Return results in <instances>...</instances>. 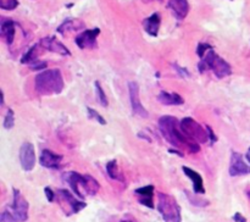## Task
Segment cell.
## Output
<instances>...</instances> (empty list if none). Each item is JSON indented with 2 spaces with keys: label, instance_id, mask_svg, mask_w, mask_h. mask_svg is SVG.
Segmentation results:
<instances>
[{
  "label": "cell",
  "instance_id": "6da1fadb",
  "mask_svg": "<svg viewBox=\"0 0 250 222\" xmlns=\"http://www.w3.org/2000/svg\"><path fill=\"white\" fill-rule=\"evenodd\" d=\"M159 128L164 138L172 144L173 146L186 145L190 150V153H198L200 150V145L195 141H192L181 129L178 120L173 116H163L159 120Z\"/></svg>",
  "mask_w": 250,
  "mask_h": 222
},
{
  "label": "cell",
  "instance_id": "7a4b0ae2",
  "mask_svg": "<svg viewBox=\"0 0 250 222\" xmlns=\"http://www.w3.org/2000/svg\"><path fill=\"white\" fill-rule=\"evenodd\" d=\"M34 85L38 94L41 95H51L60 94L63 90L65 83L61 71L58 68L51 70H44L36 76Z\"/></svg>",
  "mask_w": 250,
  "mask_h": 222
},
{
  "label": "cell",
  "instance_id": "3957f363",
  "mask_svg": "<svg viewBox=\"0 0 250 222\" xmlns=\"http://www.w3.org/2000/svg\"><path fill=\"white\" fill-rule=\"evenodd\" d=\"M62 177L65 182L68 183L73 193L80 197V199H83L85 194L95 195L99 190V183L90 175H80L75 171H70L63 173Z\"/></svg>",
  "mask_w": 250,
  "mask_h": 222
},
{
  "label": "cell",
  "instance_id": "277c9868",
  "mask_svg": "<svg viewBox=\"0 0 250 222\" xmlns=\"http://www.w3.org/2000/svg\"><path fill=\"white\" fill-rule=\"evenodd\" d=\"M198 70L199 72H205V71L211 70L215 73L217 78H225L229 77L232 75V68L231 65L227 62L226 60L221 58V56L217 55L215 53L214 48L210 49L207 54L204 55V58H202L200 62L198 63Z\"/></svg>",
  "mask_w": 250,
  "mask_h": 222
},
{
  "label": "cell",
  "instance_id": "5b68a950",
  "mask_svg": "<svg viewBox=\"0 0 250 222\" xmlns=\"http://www.w3.org/2000/svg\"><path fill=\"white\" fill-rule=\"evenodd\" d=\"M158 210L164 222H181V207L173 197L164 193L158 194Z\"/></svg>",
  "mask_w": 250,
  "mask_h": 222
},
{
  "label": "cell",
  "instance_id": "8992f818",
  "mask_svg": "<svg viewBox=\"0 0 250 222\" xmlns=\"http://www.w3.org/2000/svg\"><path fill=\"white\" fill-rule=\"evenodd\" d=\"M180 127L182 129L183 133L188 137L192 141H195L198 144L207 143L209 139V132H208L207 127H203L198 123L192 117H185L182 121L180 122Z\"/></svg>",
  "mask_w": 250,
  "mask_h": 222
},
{
  "label": "cell",
  "instance_id": "52a82bcc",
  "mask_svg": "<svg viewBox=\"0 0 250 222\" xmlns=\"http://www.w3.org/2000/svg\"><path fill=\"white\" fill-rule=\"evenodd\" d=\"M28 202L24 199L19 189L14 188V200H12V215L17 222H24L28 219Z\"/></svg>",
  "mask_w": 250,
  "mask_h": 222
},
{
  "label": "cell",
  "instance_id": "ba28073f",
  "mask_svg": "<svg viewBox=\"0 0 250 222\" xmlns=\"http://www.w3.org/2000/svg\"><path fill=\"white\" fill-rule=\"evenodd\" d=\"M19 159L21 167L24 171H32L36 166V151H34L33 144L29 141H24L21 146H20L19 151Z\"/></svg>",
  "mask_w": 250,
  "mask_h": 222
},
{
  "label": "cell",
  "instance_id": "9c48e42d",
  "mask_svg": "<svg viewBox=\"0 0 250 222\" xmlns=\"http://www.w3.org/2000/svg\"><path fill=\"white\" fill-rule=\"evenodd\" d=\"M128 93H129V100H131L132 110L136 115L141 117H148V111L146 107L143 106L141 101V97H139V84L134 81L128 82Z\"/></svg>",
  "mask_w": 250,
  "mask_h": 222
},
{
  "label": "cell",
  "instance_id": "30bf717a",
  "mask_svg": "<svg viewBox=\"0 0 250 222\" xmlns=\"http://www.w3.org/2000/svg\"><path fill=\"white\" fill-rule=\"evenodd\" d=\"M100 34V28L83 31L75 39L76 45L80 49H93L97 46V38Z\"/></svg>",
  "mask_w": 250,
  "mask_h": 222
},
{
  "label": "cell",
  "instance_id": "8fae6325",
  "mask_svg": "<svg viewBox=\"0 0 250 222\" xmlns=\"http://www.w3.org/2000/svg\"><path fill=\"white\" fill-rule=\"evenodd\" d=\"M250 173V166L244 161L242 154L233 151L231 155V163H229V175L232 177L237 176H244Z\"/></svg>",
  "mask_w": 250,
  "mask_h": 222
},
{
  "label": "cell",
  "instance_id": "7c38bea8",
  "mask_svg": "<svg viewBox=\"0 0 250 222\" xmlns=\"http://www.w3.org/2000/svg\"><path fill=\"white\" fill-rule=\"evenodd\" d=\"M61 161H62V155L54 153L49 149H43L39 156V163L43 167L51 168V170H58L60 167Z\"/></svg>",
  "mask_w": 250,
  "mask_h": 222
},
{
  "label": "cell",
  "instance_id": "4fadbf2b",
  "mask_svg": "<svg viewBox=\"0 0 250 222\" xmlns=\"http://www.w3.org/2000/svg\"><path fill=\"white\" fill-rule=\"evenodd\" d=\"M39 45L43 46L44 49L46 50L51 51V53H56V54H60V55H71L70 50L63 45L61 41H59L55 37H45L41 40Z\"/></svg>",
  "mask_w": 250,
  "mask_h": 222
},
{
  "label": "cell",
  "instance_id": "5bb4252c",
  "mask_svg": "<svg viewBox=\"0 0 250 222\" xmlns=\"http://www.w3.org/2000/svg\"><path fill=\"white\" fill-rule=\"evenodd\" d=\"M167 6L173 12L177 20H183L189 12V2H188V0H168Z\"/></svg>",
  "mask_w": 250,
  "mask_h": 222
},
{
  "label": "cell",
  "instance_id": "9a60e30c",
  "mask_svg": "<svg viewBox=\"0 0 250 222\" xmlns=\"http://www.w3.org/2000/svg\"><path fill=\"white\" fill-rule=\"evenodd\" d=\"M161 16L159 12H154L151 16L146 17L143 21L144 31L151 37H156L159 34V28H160Z\"/></svg>",
  "mask_w": 250,
  "mask_h": 222
},
{
  "label": "cell",
  "instance_id": "2e32d148",
  "mask_svg": "<svg viewBox=\"0 0 250 222\" xmlns=\"http://www.w3.org/2000/svg\"><path fill=\"white\" fill-rule=\"evenodd\" d=\"M59 194H60V197L70 205L71 214H77V212H80L81 210H83L87 206V204H85L84 202L73 198V195L71 194L67 189H60L59 190Z\"/></svg>",
  "mask_w": 250,
  "mask_h": 222
},
{
  "label": "cell",
  "instance_id": "e0dca14e",
  "mask_svg": "<svg viewBox=\"0 0 250 222\" xmlns=\"http://www.w3.org/2000/svg\"><path fill=\"white\" fill-rule=\"evenodd\" d=\"M185 175L189 178L193 182V189H194V193L197 194H204V184H203V177L200 176L199 172H197L195 170H192L190 167H187V166H183L182 167Z\"/></svg>",
  "mask_w": 250,
  "mask_h": 222
},
{
  "label": "cell",
  "instance_id": "ac0fdd59",
  "mask_svg": "<svg viewBox=\"0 0 250 222\" xmlns=\"http://www.w3.org/2000/svg\"><path fill=\"white\" fill-rule=\"evenodd\" d=\"M137 195H139V202L143 204L144 206H148L150 209H154V185H146V187H142L136 189Z\"/></svg>",
  "mask_w": 250,
  "mask_h": 222
},
{
  "label": "cell",
  "instance_id": "d6986e66",
  "mask_svg": "<svg viewBox=\"0 0 250 222\" xmlns=\"http://www.w3.org/2000/svg\"><path fill=\"white\" fill-rule=\"evenodd\" d=\"M15 32H16V24L11 20H4L0 26V33H1L2 38L6 40L9 45L14 43L15 38Z\"/></svg>",
  "mask_w": 250,
  "mask_h": 222
},
{
  "label": "cell",
  "instance_id": "ffe728a7",
  "mask_svg": "<svg viewBox=\"0 0 250 222\" xmlns=\"http://www.w3.org/2000/svg\"><path fill=\"white\" fill-rule=\"evenodd\" d=\"M158 99L161 104L168 105V106H177V105H182L185 102L183 98L177 93L164 92V90L158 95Z\"/></svg>",
  "mask_w": 250,
  "mask_h": 222
},
{
  "label": "cell",
  "instance_id": "44dd1931",
  "mask_svg": "<svg viewBox=\"0 0 250 222\" xmlns=\"http://www.w3.org/2000/svg\"><path fill=\"white\" fill-rule=\"evenodd\" d=\"M82 27L83 23L81 21H78V20L67 19L58 27V32L61 34H65L67 31H76V29H81Z\"/></svg>",
  "mask_w": 250,
  "mask_h": 222
},
{
  "label": "cell",
  "instance_id": "7402d4cb",
  "mask_svg": "<svg viewBox=\"0 0 250 222\" xmlns=\"http://www.w3.org/2000/svg\"><path fill=\"white\" fill-rule=\"evenodd\" d=\"M106 172L111 180H120L122 181V175L120 173L119 166H117L116 160H110L106 163Z\"/></svg>",
  "mask_w": 250,
  "mask_h": 222
},
{
  "label": "cell",
  "instance_id": "603a6c76",
  "mask_svg": "<svg viewBox=\"0 0 250 222\" xmlns=\"http://www.w3.org/2000/svg\"><path fill=\"white\" fill-rule=\"evenodd\" d=\"M39 44H36V45L31 46V48L27 50V53H24V55L22 56L21 62L22 63H32L34 61H37V49H38Z\"/></svg>",
  "mask_w": 250,
  "mask_h": 222
},
{
  "label": "cell",
  "instance_id": "cb8c5ba5",
  "mask_svg": "<svg viewBox=\"0 0 250 222\" xmlns=\"http://www.w3.org/2000/svg\"><path fill=\"white\" fill-rule=\"evenodd\" d=\"M94 85H95V92H97L98 101L100 102V105H102V106L106 107L107 104H109V101H107V97H106V94H105L104 89H103L102 84H100L98 81H95Z\"/></svg>",
  "mask_w": 250,
  "mask_h": 222
},
{
  "label": "cell",
  "instance_id": "d4e9b609",
  "mask_svg": "<svg viewBox=\"0 0 250 222\" xmlns=\"http://www.w3.org/2000/svg\"><path fill=\"white\" fill-rule=\"evenodd\" d=\"M14 124H15L14 110L9 109L7 110L6 115H5V117H4V123H2V126H4L5 129H11L12 127H14Z\"/></svg>",
  "mask_w": 250,
  "mask_h": 222
},
{
  "label": "cell",
  "instance_id": "484cf974",
  "mask_svg": "<svg viewBox=\"0 0 250 222\" xmlns=\"http://www.w3.org/2000/svg\"><path fill=\"white\" fill-rule=\"evenodd\" d=\"M87 111H88V117H89L90 120H95V121L99 122L100 124H106V121H105L104 117H103L99 112L95 111L94 109H92V107H87Z\"/></svg>",
  "mask_w": 250,
  "mask_h": 222
},
{
  "label": "cell",
  "instance_id": "4316f807",
  "mask_svg": "<svg viewBox=\"0 0 250 222\" xmlns=\"http://www.w3.org/2000/svg\"><path fill=\"white\" fill-rule=\"evenodd\" d=\"M19 6V1L17 0H0V7L2 10H7V11H11L15 10Z\"/></svg>",
  "mask_w": 250,
  "mask_h": 222
},
{
  "label": "cell",
  "instance_id": "83f0119b",
  "mask_svg": "<svg viewBox=\"0 0 250 222\" xmlns=\"http://www.w3.org/2000/svg\"><path fill=\"white\" fill-rule=\"evenodd\" d=\"M210 49H212V46L210 45V44H208V43H199V44H198V46H197L198 56H199L200 59L204 58V55L208 53V51L210 50Z\"/></svg>",
  "mask_w": 250,
  "mask_h": 222
},
{
  "label": "cell",
  "instance_id": "f1b7e54d",
  "mask_svg": "<svg viewBox=\"0 0 250 222\" xmlns=\"http://www.w3.org/2000/svg\"><path fill=\"white\" fill-rule=\"evenodd\" d=\"M0 222H17V221L16 219H15L14 215H12V212L5 210V211H2L1 215H0Z\"/></svg>",
  "mask_w": 250,
  "mask_h": 222
},
{
  "label": "cell",
  "instance_id": "f546056e",
  "mask_svg": "<svg viewBox=\"0 0 250 222\" xmlns=\"http://www.w3.org/2000/svg\"><path fill=\"white\" fill-rule=\"evenodd\" d=\"M29 67L34 71H39V72H42V71H44L46 68V62L45 61H34V62L29 63Z\"/></svg>",
  "mask_w": 250,
  "mask_h": 222
},
{
  "label": "cell",
  "instance_id": "4dcf8cb0",
  "mask_svg": "<svg viewBox=\"0 0 250 222\" xmlns=\"http://www.w3.org/2000/svg\"><path fill=\"white\" fill-rule=\"evenodd\" d=\"M173 68H175L176 70V72L178 73V75L181 76V77H189L190 76V73H189V71L187 70V68H185V67H181L180 65H178V63H173Z\"/></svg>",
  "mask_w": 250,
  "mask_h": 222
},
{
  "label": "cell",
  "instance_id": "1f68e13d",
  "mask_svg": "<svg viewBox=\"0 0 250 222\" xmlns=\"http://www.w3.org/2000/svg\"><path fill=\"white\" fill-rule=\"evenodd\" d=\"M44 193H45L46 199H48L49 202H53L54 197H55V194H54L53 189H51L50 187H45V188H44Z\"/></svg>",
  "mask_w": 250,
  "mask_h": 222
},
{
  "label": "cell",
  "instance_id": "d6a6232c",
  "mask_svg": "<svg viewBox=\"0 0 250 222\" xmlns=\"http://www.w3.org/2000/svg\"><path fill=\"white\" fill-rule=\"evenodd\" d=\"M207 129H208V132H209V139H210V143L214 144L215 141H217V137L215 136V133H214V131H212V129H211V127H210V126H207Z\"/></svg>",
  "mask_w": 250,
  "mask_h": 222
},
{
  "label": "cell",
  "instance_id": "836d02e7",
  "mask_svg": "<svg viewBox=\"0 0 250 222\" xmlns=\"http://www.w3.org/2000/svg\"><path fill=\"white\" fill-rule=\"evenodd\" d=\"M233 220H234V222H247L246 217L242 216V215L239 214V212H236V214H234Z\"/></svg>",
  "mask_w": 250,
  "mask_h": 222
},
{
  "label": "cell",
  "instance_id": "e575fe53",
  "mask_svg": "<svg viewBox=\"0 0 250 222\" xmlns=\"http://www.w3.org/2000/svg\"><path fill=\"white\" fill-rule=\"evenodd\" d=\"M170 153L177 154V155H180V156H183V153H180V151H178V150H175V149H171V150H170Z\"/></svg>",
  "mask_w": 250,
  "mask_h": 222
},
{
  "label": "cell",
  "instance_id": "d590c367",
  "mask_svg": "<svg viewBox=\"0 0 250 222\" xmlns=\"http://www.w3.org/2000/svg\"><path fill=\"white\" fill-rule=\"evenodd\" d=\"M246 160L250 163V148L248 149V151H247V154H246Z\"/></svg>",
  "mask_w": 250,
  "mask_h": 222
},
{
  "label": "cell",
  "instance_id": "8d00e7d4",
  "mask_svg": "<svg viewBox=\"0 0 250 222\" xmlns=\"http://www.w3.org/2000/svg\"><path fill=\"white\" fill-rule=\"evenodd\" d=\"M121 222H133V221H129V220H124V221H121Z\"/></svg>",
  "mask_w": 250,
  "mask_h": 222
},
{
  "label": "cell",
  "instance_id": "74e56055",
  "mask_svg": "<svg viewBox=\"0 0 250 222\" xmlns=\"http://www.w3.org/2000/svg\"><path fill=\"white\" fill-rule=\"evenodd\" d=\"M247 195H248V198H249V199H250V190H249L248 193H247Z\"/></svg>",
  "mask_w": 250,
  "mask_h": 222
}]
</instances>
